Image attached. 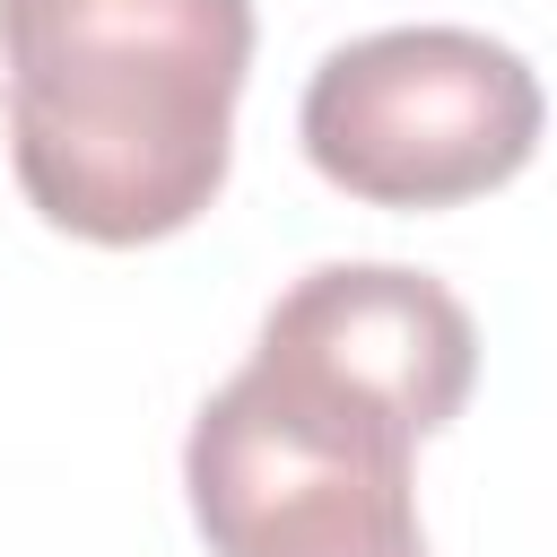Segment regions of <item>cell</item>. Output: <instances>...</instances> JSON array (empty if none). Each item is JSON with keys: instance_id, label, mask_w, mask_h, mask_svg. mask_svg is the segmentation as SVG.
I'll list each match as a JSON object with an SVG mask.
<instances>
[{"instance_id": "cell-4", "label": "cell", "mask_w": 557, "mask_h": 557, "mask_svg": "<svg viewBox=\"0 0 557 557\" xmlns=\"http://www.w3.org/2000/svg\"><path fill=\"white\" fill-rule=\"evenodd\" d=\"M261 357L400 418L418 444L461 418L479 383L470 305L409 261H322L261 313Z\"/></svg>"}, {"instance_id": "cell-1", "label": "cell", "mask_w": 557, "mask_h": 557, "mask_svg": "<svg viewBox=\"0 0 557 557\" xmlns=\"http://www.w3.org/2000/svg\"><path fill=\"white\" fill-rule=\"evenodd\" d=\"M252 0H9V165L44 226L183 235L235 157Z\"/></svg>"}, {"instance_id": "cell-3", "label": "cell", "mask_w": 557, "mask_h": 557, "mask_svg": "<svg viewBox=\"0 0 557 557\" xmlns=\"http://www.w3.org/2000/svg\"><path fill=\"white\" fill-rule=\"evenodd\" d=\"M548 96L531 61L479 26H383L305 78L296 139L313 174L366 209H461L513 183Z\"/></svg>"}, {"instance_id": "cell-2", "label": "cell", "mask_w": 557, "mask_h": 557, "mask_svg": "<svg viewBox=\"0 0 557 557\" xmlns=\"http://www.w3.org/2000/svg\"><path fill=\"white\" fill-rule=\"evenodd\" d=\"M418 435L278 357H244L183 435L209 557H426Z\"/></svg>"}, {"instance_id": "cell-5", "label": "cell", "mask_w": 557, "mask_h": 557, "mask_svg": "<svg viewBox=\"0 0 557 557\" xmlns=\"http://www.w3.org/2000/svg\"><path fill=\"white\" fill-rule=\"evenodd\" d=\"M0 104H9V0H0Z\"/></svg>"}]
</instances>
